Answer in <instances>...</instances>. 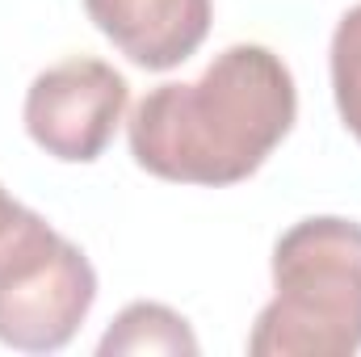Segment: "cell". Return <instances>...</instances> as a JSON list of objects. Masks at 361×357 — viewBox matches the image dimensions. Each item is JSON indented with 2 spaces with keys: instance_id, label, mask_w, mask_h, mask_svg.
Here are the masks:
<instances>
[{
  "instance_id": "obj_1",
  "label": "cell",
  "mask_w": 361,
  "mask_h": 357,
  "mask_svg": "<svg viewBox=\"0 0 361 357\" xmlns=\"http://www.w3.org/2000/svg\"><path fill=\"white\" fill-rule=\"evenodd\" d=\"M294 76L269 47H227L193 85H160L130 114V156L177 185L248 181L290 135Z\"/></svg>"
},
{
  "instance_id": "obj_4",
  "label": "cell",
  "mask_w": 361,
  "mask_h": 357,
  "mask_svg": "<svg viewBox=\"0 0 361 357\" xmlns=\"http://www.w3.org/2000/svg\"><path fill=\"white\" fill-rule=\"evenodd\" d=\"M126 101H130V89L109 63L76 55L47 68L30 85L25 131L47 156L68 164H89L109 147L126 114Z\"/></svg>"
},
{
  "instance_id": "obj_7",
  "label": "cell",
  "mask_w": 361,
  "mask_h": 357,
  "mask_svg": "<svg viewBox=\"0 0 361 357\" xmlns=\"http://www.w3.org/2000/svg\"><path fill=\"white\" fill-rule=\"evenodd\" d=\"M332 92L345 126L361 143V4H353L332 34Z\"/></svg>"
},
{
  "instance_id": "obj_6",
  "label": "cell",
  "mask_w": 361,
  "mask_h": 357,
  "mask_svg": "<svg viewBox=\"0 0 361 357\" xmlns=\"http://www.w3.org/2000/svg\"><path fill=\"white\" fill-rule=\"evenodd\" d=\"M101 357H139V353H164V357H193L197 337L164 303H130L109 332L97 345Z\"/></svg>"
},
{
  "instance_id": "obj_3",
  "label": "cell",
  "mask_w": 361,
  "mask_h": 357,
  "mask_svg": "<svg viewBox=\"0 0 361 357\" xmlns=\"http://www.w3.org/2000/svg\"><path fill=\"white\" fill-rule=\"evenodd\" d=\"M97 298L89 257L59 231H42L0 269V341L21 353H55L85 324Z\"/></svg>"
},
{
  "instance_id": "obj_5",
  "label": "cell",
  "mask_w": 361,
  "mask_h": 357,
  "mask_svg": "<svg viewBox=\"0 0 361 357\" xmlns=\"http://www.w3.org/2000/svg\"><path fill=\"white\" fill-rule=\"evenodd\" d=\"M92 25L139 68L185 63L210 30V0H85Z\"/></svg>"
},
{
  "instance_id": "obj_8",
  "label": "cell",
  "mask_w": 361,
  "mask_h": 357,
  "mask_svg": "<svg viewBox=\"0 0 361 357\" xmlns=\"http://www.w3.org/2000/svg\"><path fill=\"white\" fill-rule=\"evenodd\" d=\"M42 231H47V223L34 210H25L17 198H8L4 185H0V269L8 265L13 257H21Z\"/></svg>"
},
{
  "instance_id": "obj_2",
  "label": "cell",
  "mask_w": 361,
  "mask_h": 357,
  "mask_svg": "<svg viewBox=\"0 0 361 357\" xmlns=\"http://www.w3.org/2000/svg\"><path fill=\"white\" fill-rule=\"evenodd\" d=\"M273 303L257 315L252 357H349L361 349V223L319 214L273 248Z\"/></svg>"
}]
</instances>
